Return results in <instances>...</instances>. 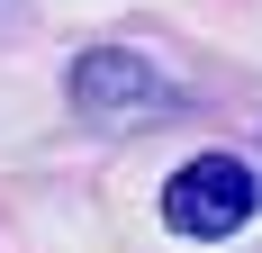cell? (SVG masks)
Instances as JSON below:
<instances>
[{
    "label": "cell",
    "instance_id": "6da1fadb",
    "mask_svg": "<svg viewBox=\"0 0 262 253\" xmlns=\"http://www.w3.org/2000/svg\"><path fill=\"white\" fill-rule=\"evenodd\" d=\"M253 208H262V172L244 154H190L181 172L163 181V226L190 235V244H226Z\"/></svg>",
    "mask_w": 262,
    "mask_h": 253
},
{
    "label": "cell",
    "instance_id": "7a4b0ae2",
    "mask_svg": "<svg viewBox=\"0 0 262 253\" xmlns=\"http://www.w3.org/2000/svg\"><path fill=\"white\" fill-rule=\"evenodd\" d=\"M63 91H73L81 118H154V109H172V81L136 46H81L73 73H63Z\"/></svg>",
    "mask_w": 262,
    "mask_h": 253
}]
</instances>
